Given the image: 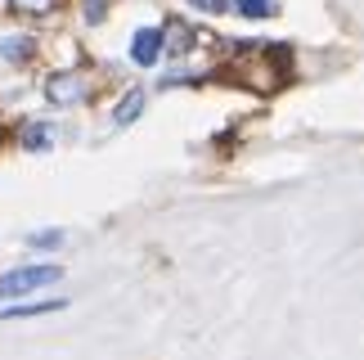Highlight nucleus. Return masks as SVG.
I'll use <instances>...</instances> for the list:
<instances>
[{"label":"nucleus","instance_id":"7ed1b4c3","mask_svg":"<svg viewBox=\"0 0 364 360\" xmlns=\"http://www.w3.org/2000/svg\"><path fill=\"white\" fill-rule=\"evenodd\" d=\"M46 90H50L54 104H77V100H81V81H77V77H50Z\"/></svg>","mask_w":364,"mask_h":360},{"label":"nucleus","instance_id":"f03ea898","mask_svg":"<svg viewBox=\"0 0 364 360\" xmlns=\"http://www.w3.org/2000/svg\"><path fill=\"white\" fill-rule=\"evenodd\" d=\"M158 54H162V32H153V27L135 32V41H131V59H135L139 68H153V63H158Z\"/></svg>","mask_w":364,"mask_h":360},{"label":"nucleus","instance_id":"39448f33","mask_svg":"<svg viewBox=\"0 0 364 360\" xmlns=\"http://www.w3.org/2000/svg\"><path fill=\"white\" fill-rule=\"evenodd\" d=\"M23 144L27 149H50L54 144V131L50 127H23Z\"/></svg>","mask_w":364,"mask_h":360},{"label":"nucleus","instance_id":"9d476101","mask_svg":"<svg viewBox=\"0 0 364 360\" xmlns=\"http://www.w3.org/2000/svg\"><path fill=\"white\" fill-rule=\"evenodd\" d=\"M193 5L207 9V14H220V9H225V0H193Z\"/></svg>","mask_w":364,"mask_h":360},{"label":"nucleus","instance_id":"9b49d317","mask_svg":"<svg viewBox=\"0 0 364 360\" xmlns=\"http://www.w3.org/2000/svg\"><path fill=\"white\" fill-rule=\"evenodd\" d=\"M63 234H32V243H41V248H50V243H59Z\"/></svg>","mask_w":364,"mask_h":360},{"label":"nucleus","instance_id":"423d86ee","mask_svg":"<svg viewBox=\"0 0 364 360\" xmlns=\"http://www.w3.org/2000/svg\"><path fill=\"white\" fill-rule=\"evenodd\" d=\"M63 302H27V307H14V311H0L5 320H14V315H46V311H59Z\"/></svg>","mask_w":364,"mask_h":360},{"label":"nucleus","instance_id":"f257e3e1","mask_svg":"<svg viewBox=\"0 0 364 360\" xmlns=\"http://www.w3.org/2000/svg\"><path fill=\"white\" fill-rule=\"evenodd\" d=\"M59 280H63L59 266H23V270H9L5 280H0V297H27V293L50 288V284H59Z\"/></svg>","mask_w":364,"mask_h":360},{"label":"nucleus","instance_id":"0eeeda50","mask_svg":"<svg viewBox=\"0 0 364 360\" xmlns=\"http://www.w3.org/2000/svg\"><path fill=\"white\" fill-rule=\"evenodd\" d=\"M234 5H239V14H247V18H270L274 14L270 0H234Z\"/></svg>","mask_w":364,"mask_h":360},{"label":"nucleus","instance_id":"1a4fd4ad","mask_svg":"<svg viewBox=\"0 0 364 360\" xmlns=\"http://www.w3.org/2000/svg\"><path fill=\"white\" fill-rule=\"evenodd\" d=\"M18 9H32V14H46L50 9V0H14Z\"/></svg>","mask_w":364,"mask_h":360},{"label":"nucleus","instance_id":"20e7f679","mask_svg":"<svg viewBox=\"0 0 364 360\" xmlns=\"http://www.w3.org/2000/svg\"><path fill=\"white\" fill-rule=\"evenodd\" d=\"M139 113H144V90H126V100L117 104L113 122H117V127H126V122H135Z\"/></svg>","mask_w":364,"mask_h":360},{"label":"nucleus","instance_id":"6e6552de","mask_svg":"<svg viewBox=\"0 0 364 360\" xmlns=\"http://www.w3.org/2000/svg\"><path fill=\"white\" fill-rule=\"evenodd\" d=\"M5 54H9V59H14V63H18V59H27V54H32V41H23V36H14V41H5Z\"/></svg>","mask_w":364,"mask_h":360}]
</instances>
